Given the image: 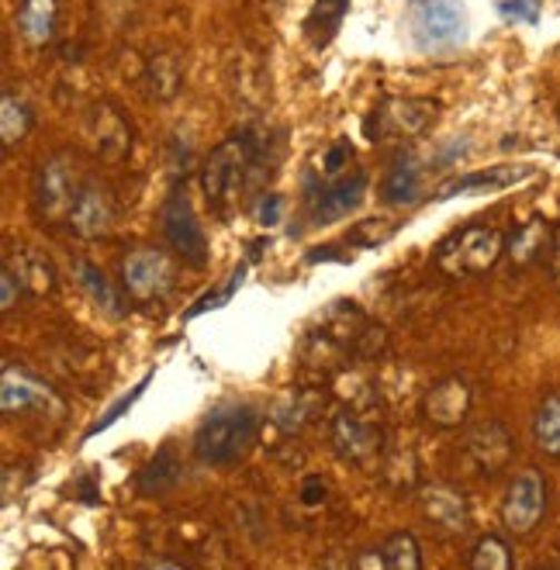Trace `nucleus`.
<instances>
[{
    "mask_svg": "<svg viewBox=\"0 0 560 570\" xmlns=\"http://www.w3.org/2000/svg\"><path fill=\"white\" fill-rule=\"evenodd\" d=\"M259 435V415L249 405H222L215 409L194 435V456L208 466L239 463Z\"/></svg>",
    "mask_w": 560,
    "mask_h": 570,
    "instance_id": "obj_1",
    "label": "nucleus"
},
{
    "mask_svg": "<svg viewBox=\"0 0 560 570\" xmlns=\"http://www.w3.org/2000/svg\"><path fill=\"white\" fill-rule=\"evenodd\" d=\"M80 163L73 159V153H56L49 156L39 174L36 184H31V208H36V218L42 225H70V215L80 200Z\"/></svg>",
    "mask_w": 560,
    "mask_h": 570,
    "instance_id": "obj_2",
    "label": "nucleus"
},
{
    "mask_svg": "<svg viewBox=\"0 0 560 570\" xmlns=\"http://www.w3.org/2000/svg\"><path fill=\"white\" fill-rule=\"evenodd\" d=\"M505 239L491 225H468L436 246V266L450 277H481L502 259Z\"/></svg>",
    "mask_w": 560,
    "mask_h": 570,
    "instance_id": "obj_3",
    "label": "nucleus"
},
{
    "mask_svg": "<svg viewBox=\"0 0 560 570\" xmlns=\"http://www.w3.org/2000/svg\"><path fill=\"white\" fill-rule=\"evenodd\" d=\"M409 36L422 52H446L468 39L464 0H409Z\"/></svg>",
    "mask_w": 560,
    "mask_h": 570,
    "instance_id": "obj_4",
    "label": "nucleus"
},
{
    "mask_svg": "<svg viewBox=\"0 0 560 570\" xmlns=\"http://www.w3.org/2000/svg\"><path fill=\"white\" fill-rule=\"evenodd\" d=\"M249 163H253V142L249 136H233L212 149V156L202 166V187L205 197L212 200V208L218 215L228 212V205H236V197L246 184L249 174Z\"/></svg>",
    "mask_w": 560,
    "mask_h": 570,
    "instance_id": "obj_5",
    "label": "nucleus"
},
{
    "mask_svg": "<svg viewBox=\"0 0 560 570\" xmlns=\"http://www.w3.org/2000/svg\"><path fill=\"white\" fill-rule=\"evenodd\" d=\"M440 108L433 100H419V97H384L371 115L367 136L374 142H405L419 139L422 131H430L433 118Z\"/></svg>",
    "mask_w": 560,
    "mask_h": 570,
    "instance_id": "obj_6",
    "label": "nucleus"
},
{
    "mask_svg": "<svg viewBox=\"0 0 560 570\" xmlns=\"http://www.w3.org/2000/svg\"><path fill=\"white\" fill-rule=\"evenodd\" d=\"M121 284L131 301H139V305H156V301H163L174 291V259L153 246L131 249L121 259Z\"/></svg>",
    "mask_w": 560,
    "mask_h": 570,
    "instance_id": "obj_7",
    "label": "nucleus"
},
{
    "mask_svg": "<svg viewBox=\"0 0 560 570\" xmlns=\"http://www.w3.org/2000/svg\"><path fill=\"white\" fill-rule=\"evenodd\" d=\"M159 228L163 239L170 243V249L190 263V266H205L208 263V236L202 228V218H197L194 205L187 200L184 190H174L159 208Z\"/></svg>",
    "mask_w": 560,
    "mask_h": 570,
    "instance_id": "obj_8",
    "label": "nucleus"
},
{
    "mask_svg": "<svg viewBox=\"0 0 560 570\" xmlns=\"http://www.w3.org/2000/svg\"><path fill=\"white\" fill-rule=\"evenodd\" d=\"M547 515V478L533 466L519 471L502 494V522L512 535H533Z\"/></svg>",
    "mask_w": 560,
    "mask_h": 570,
    "instance_id": "obj_9",
    "label": "nucleus"
},
{
    "mask_svg": "<svg viewBox=\"0 0 560 570\" xmlns=\"http://www.w3.org/2000/svg\"><path fill=\"white\" fill-rule=\"evenodd\" d=\"M367 194V174L364 170H346L336 177H312L308 180V208L312 222L328 225L343 215H350Z\"/></svg>",
    "mask_w": 560,
    "mask_h": 570,
    "instance_id": "obj_10",
    "label": "nucleus"
},
{
    "mask_svg": "<svg viewBox=\"0 0 560 570\" xmlns=\"http://www.w3.org/2000/svg\"><path fill=\"white\" fill-rule=\"evenodd\" d=\"M333 446L346 463L364 466L384 450V432L381 422L364 415L360 409H343L333 419Z\"/></svg>",
    "mask_w": 560,
    "mask_h": 570,
    "instance_id": "obj_11",
    "label": "nucleus"
},
{
    "mask_svg": "<svg viewBox=\"0 0 560 570\" xmlns=\"http://www.w3.org/2000/svg\"><path fill=\"white\" fill-rule=\"evenodd\" d=\"M118 218V205H115V194L105 184H83L80 200L70 215V232L77 239H105L111 236Z\"/></svg>",
    "mask_w": 560,
    "mask_h": 570,
    "instance_id": "obj_12",
    "label": "nucleus"
},
{
    "mask_svg": "<svg viewBox=\"0 0 560 570\" xmlns=\"http://www.w3.org/2000/svg\"><path fill=\"white\" fill-rule=\"evenodd\" d=\"M471 405H474L471 384L460 377H443L422 397V419L433 422L436 429H456L471 415Z\"/></svg>",
    "mask_w": 560,
    "mask_h": 570,
    "instance_id": "obj_13",
    "label": "nucleus"
},
{
    "mask_svg": "<svg viewBox=\"0 0 560 570\" xmlns=\"http://www.w3.org/2000/svg\"><path fill=\"white\" fill-rule=\"evenodd\" d=\"M56 405V394L36 381L21 366L8 363L4 366V377H0V409L4 415H28V412H46Z\"/></svg>",
    "mask_w": 560,
    "mask_h": 570,
    "instance_id": "obj_14",
    "label": "nucleus"
},
{
    "mask_svg": "<svg viewBox=\"0 0 560 570\" xmlns=\"http://www.w3.org/2000/svg\"><path fill=\"white\" fill-rule=\"evenodd\" d=\"M87 139H90V149L101 156V159H125L128 156V121L125 115L101 100V105H94L87 111Z\"/></svg>",
    "mask_w": 560,
    "mask_h": 570,
    "instance_id": "obj_15",
    "label": "nucleus"
},
{
    "mask_svg": "<svg viewBox=\"0 0 560 570\" xmlns=\"http://www.w3.org/2000/svg\"><path fill=\"white\" fill-rule=\"evenodd\" d=\"M468 453L478 463V471L491 478L512 460V435L505 432L502 422H481L468 435Z\"/></svg>",
    "mask_w": 560,
    "mask_h": 570,
    "instance_id": "obj_16",
    "label": "nucleus"
},
{
    "mask_svg": "<svg viewBox=\"0 0 560 570\" xmlns=\"http://www.w3.org/2000/svg\"><path fill=\"white\" fill-rule=\"evenodd\" d=\"M56 18H59V0H18L14 28L24 46L42 49L56 39Z\"/></svg>",
    "mask_w": 560,
    "mask_h": 570,
    "instance_id": "obj_17",
    "label": "nucleus"
},
{
    "mask_svg": "<svg viewBox=\"0 0 560 570\" xmlns=\"http://www.w3.org/2000/svg\"><path fill=\"white\" fill-rule=\"evenodd\" d=\"M422 187V166L412 149H402L387 166V174L381 180V197L384 205H412Z\"/></svg>",
    "mask_w": 560,
    "mask_h": 570,
    "instance_id": "obj_18",
    "label": "nucleus"
},
{
    "mask_svg": "<svg viewBox=\"0 0 560 570\" xmlns=\"http://www.w3.org/2000/svg\"><path fill=\"white\" fill-rule=\"evenodd\" d=\"M525 177H533V166H491V170H478V174H468V177L450 180L436 197H440V200H446V197H456V194L502 190V187L522 184Z\"/></svg>",
    "mask_w": 560,
    "mask_h": 570,
    "instance_id": "obj_19",
    "label": "nucleus"
},
{
    "mask_svg": "<svg viewBox=\"0 0 560 570\" xmlns=\"http://www.w3.org/2000/svg\"><path fill=\"white\" fill-rule=\"evenodd\" d=\"M422 509H425V519L436 522L443 532H464L468 529V505H464V498H460L456 491L450 488H425L422 491Z\"/></svg>",
    "mask_w": 560,
    "mask_h": 570,
    "instance_id": "obj_20",
    "label": "nucleus"
},
{
    "mask_svg": "<svg viewBox=\"0 0 560 570\" xmlns=\"http://www.w3.org/2000/svg\"><path fill=\"white\" fill-rule=\"evenodd\" d=\"M553 243V228L543 218H530L525 225H519L512 236H509V259L512 266H533L537 259H543L550 253Z\"/></svg>",
    "mask_w": 560,
    "mask_h": 570,
    "instance_id": "obj_21",
    "label": "nucleus"
},
{
    "mask_svg": "<svg viewBox=\"0 0 560 570\" xmlns=\"http://www.w3.org/2000/svg\"><path fill=\"white\" fill-rule=\"evenodd\" d=\"M184 87V66L174 52H156L146 66V94L159 105H170Z\"/></svg>",
    "mask_w": 560,
    "mask_h": 570,
    "instance_id": "obj_22",
    "label": "nucleus"
},
{
    "mask_svg": "<svg viewBox=\"0 0 560 570\" xmlns=\"http://www.w3.org/2000/svg\"><path fill=\"white\" fill-rule=\"evenodd\" d=\"M73 277H77L80 291L90 297V305H94L97 312H101V315H111V318L121 315V297H118V291L111 287V281H108V274L101 271V266H94V263L80 259V263L73 266Z\"/></svg>",
    "mask_w": 560,
    "mask_h": 570,
    "instance_id": "obj_23",
    "label": "nucleus"
},
{
    "mask_svg": "<svg viewBox=\"0 0 560 570\" xmlns=\"http://www.w3.org/2000/svg\"><path fill=\"white\" fill-rule=\"evenodd\" d=\"M31 121H36V115H31L28 100L21 94L14 90L0 94V142H4V149H14L28 136Z\"/></svg>",
    "mask_w": 560,
    "mask_h": 570,
    "instance_id": "obj_24",
    "label": "nucleus"
},
{
    "mask_svg": "<svg viewBox=\"0 0 560 570\" xmlns=\"http://www.w3.org/2000/svg\"><path fill=\"white\" fill-rule=\"evenodd\" d=\"M533 443L543 456L560 460V394H547L533 412Z\"/></svg>",
    "mask_w": 560,
    "mask_h": 570,
    "instance_id": "obj_25",
    "label": "nucleus"
},
{
    "mask_svg": "<svg viewBox=\"0 0 560 570\" xmlns=\"http://www.w3.org/2000/svg\"><path fill=\"white\" fill-rule=\"evenodd\" d=\"M350 11V0H315V8L308 14V39L315 49H325L328 42H333V36L340 31L343 18Z\"/></svg>",
    "mask_w": 560,
    "mask_h": 570,
    "instance_id": "obj_26",
    "label": "nucleus"
},
{
    "mask_svg": "<svg viewBox=\"0 0 560 570\" xmlns=\"http://www.w3.org/2000/svg\"><path fill=\"white\" fill-rule=\"evenodd\" d=\"M512 567H515L512 547L495 532L481 535L468 553V570H512Z\"/></svg>",
    "mask_w": 560,
    "mask_h": 570,
    "instance_id": "obj_27",
    "label": "nucleus"
},
{
    "mask_svg": "<svg viewBox=\"0 0 560 570\" xmlns=\"http://www.w3.org/2000/svg\"><path fill=\"white\" fill-rule=\"evenodd\" d=\"M384 570H422V550L412 532H391L381 543Z\"/></svg>",
    "mask_w": 560,
    "mask_h": 570,
    "instance_id": "obj_28",
    "label": "nucleus"
},
{
    "mask_svg": "<svg viewBox=\"0 0 560 570\" xmlns=\"http://www.w3.org/2000/svg\"><path fill=\"white\" fill-rule=\"evenodd\" d=\"M243 277H246V266H239V271H233V277H228V281L222 284V291H218V294H205V297L197 301V305L184 315V318H197V315H205L208 308H222L225 301L236 294V287L243 284Z\"/></svg>",
    "mask_w": 560,
    "mask_h": 570,
    "instance_id": "obj_29",
    "label": "nucleus"
},
{
    "mask_svg": "<svg viewBox=\"0 0 560 570\" xmlns=\"http://www.w3.org/2000/svg\"><path fill=\"white\" fill-rule=\"evenodd\" d=\"M0 284H4V291H0V312L8 315V312H14V305H18L24 281H21V274H14L11 266L4 263V271H0Z\"/></svg>",
    "mask_w": 560,
    "mask_h": 570,
    "instance_id": "obj_30",
    "label": "nucleus"
},
{
    "mask_svg": "<svg viewBox=\"0 0 560 570\" xmlns=\"http://www.w3.org/2000/svg\"><path fill=\"white\" fill-rule=\"evenodd\" d=\"M499 11L505 18H512V21H530V24L540 21V4H537V0H502Z\"/></svg>",
    "mask_w": 560,
    "mask_h": 570,
    "instance_id": "obj_31",
    "label": "nucleus"
},
{
    "mask_svg": "<svg viewBox=\"0 0 560 570\" xmlns=\"http://www.w3.org/2000/svg\"><path fill=\"white\" fill-rule=\"evenodd\" d=\"M281 212H284V205H281V197L277 194H271V197H263L259 200V225H267V228H274L277 222H281Z\"/></svg>",
    "mask_w": 560,
    "mask_h": 570,
    "instance_id": "obj_32",
    "label": "nucleus"
},
{
    "mask_svg": "<svg viewBox=\"0 0 560 570\" xmlns=\"http://www.w3.org/2000/svg\"><path fill=\"white\" fill-rule=\"evenodd\" d=\"M322 498H325V478H308L305 491H302V501H305V505H318Z\"/></svg>",
    "mask_w": 560,
    "mask_h": 570,
    "instance_id": "obj_33",
    "label": "nucleus"
},
{
    "mask_svg": "<svg viewBox=\"0 0 560 570\" xmlns=\"http://www.w3.org/2000/svg\"><path fill=\"white\" fill-rule=\"evenodd\" d=\"M550 274L560 284V222L553 225V243H550Z\"/></svg>",
    "mask_w": 560,
    "mask_h": 570,
    "instance_id": "obj_34",
    "label": "nucleus"
},
{
    "mask_svg": "<svg viewBox=\"0 0 560 570\" xmlns=\"http://www.w3.org/2000/svg\"><path fill=\"white\" fill-rule=\"evenodd\" d=\"M315 570H353V563L343 557V553H328L325 560H318V567Z\"/></svg>",
    "mask_w": 560,
    "mask_h": 570,
    "instance_id": "obj_35",
    "label": "nucleus"
},
{
    "mask_svg": "<svg viewBox=\"0 0 560 570\" xmlns=\"http://www.w3.org/2000/svg\"><path fill=\"white\" fill-rule=\"evenodd\" d=\"M353 570H384V557H381V550L377 553H364L356 563H353Z\"/></svg>",
    "mask_w": 560,
    "mask_h": 570,
    "instance_id": "obj_36",
    "label": "nucleus"
},
{
    "mask_svg": "<svg viewBox=\"0 0 560 570\" xmlns=\"http://www.w3.org/2000/svg\"><path fill=\"white\" fill-rule=\"evenodd\" d=\"M139 570H187V567L177 563V560H149V563H143Z\"/></svg>",
    "mask_w": 560,
    "mask_h": 570,
    "instance_id": "obj_37",
    "label": "nucleus"
},
{
    "mask_svg": "<svg viewBox=\"0 0 560 570\" xmlns=\"http://www.w3.org/2000/svg\"><path fill=\"white\" fill-rule=\"evenodd\" d=\"M533 570H557V567H533Z\"/></svg>",
    "mask_w": 560,
    "mask_h": 570,
    "instance_id": "obj_38",
    "label": "nucleus"
}]
</instances>
